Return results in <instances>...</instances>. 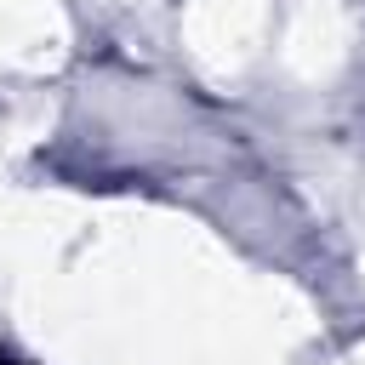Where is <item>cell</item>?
I'll list each match as a JSON object with an SVG mask.
<instances>
[{
  "mask_svg": "<svg viewBox=\"0 0 365 365\" xmlns=\"http://www.w3.org/2000/svg\"><path fill=\"white\" fill-rule=\"evenodd\" d=\"M0 365H17V359H6V354H0Z\"/></svg>",
  "mask_w": 365,
  "mask_h": 365,
  "instance_id": "6da1fadb",
  "label": "cell"
}]
</instances>
